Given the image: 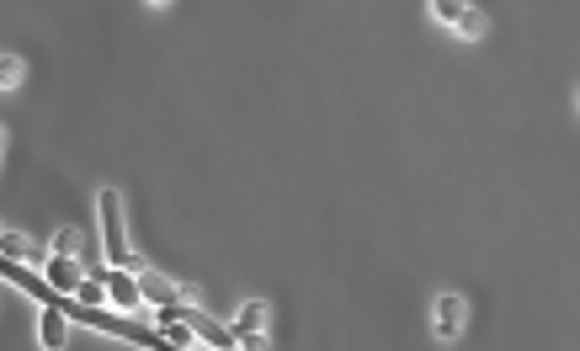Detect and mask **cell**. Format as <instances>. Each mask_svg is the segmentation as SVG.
I'll list each match as a JSON object with an SVG mask.
<instances>
[{"label":"cell","instance_id":"10","mask_svg":"<svg viewBox=\"0 0 580 351\" xmlns=\"http://www.w3.org/2000/svg\"><path fill=\"white\" fill-rule=\"evenodd\" d=\"M21 80H27V64L16 54H0V91H16Z\"/></svg>","mask_w":580,"mask_h":351},{"label":"cell","instance_id":"2","mask_svg":"<svg viewBox=\"0 0 580 351\" xmlns=\"http://www.w3.org/2000/svg\"><path fill=\"white\" fill-rule=\"evenodd\" d=\"M102 282H107V309L117 314H139V277H133V266H102Z\"/></svg>","mask_w":580,"mask_h":351},{"label":"cell","instance_id":"1","mask_svg":"<svg viewBox=\"0 0 580 351\" xmlns=\"http://www.w3.org/2000/svg\"><path fill=\"white\" fill-rule=\"evenodd\" d=\"M97 213H102V250H107V266H133V245H128L122 192H117V187H102V192H97Z\"/></svg>","mask_w":580,"mask_h":351},{"label":"cell","instance_id":"7","mask_svg":"<svg viewBox=\"0 0 580 351\" xmlns=\"http://www.w3.org/2000/svg\"><path fill=\"white\" fill-rule=\"evenodd\" d=\"M0 261H21V266H43L48 255L27 239V234H16V230H0Z\"/></svg>","mask_w":580,"mask_h":351},{"label":"cell","instance_id":"11","mask_svg":"<svg viewBox=\"0 0 580 351\" xmlns=\"http://www.w3.org/2000/svg\"><path fill=\"white\" fill-rule=\"evenodd\" d=\"M80 250H86L80 230H70V224H64V230H54V255H80Z\"/></svg>","mask_w":580,"mask_h":351},{"label":"cell","instance_id":"4","mask_svg":"<svg viewBox=\"0 0 580 351\" xmlns=\"http://www.w3.org/2000/svg\"><path fill=\"white\" fill-rule=\"evenodd\" d=\"M133 277H139V298L144 304H176V298H198V288H176L171 277H160V272H144V266H133Z\"/></svg>","mask_w":580,"mask_h":351},{"label":"cell","instance_id":"9","mask_svg":"<svg viewBox=\"0 0 580 351\" xmlns=\"http://www.w3.org/2000/svg\"><path fill=\"white\" fill-rule=\"evenodd\" d=\"M453 27H458V38H468V43H479V38H484V27H490V21H484V11H479V5H464V11H458V21H453Z\"/></svg>","mask_w":580,"mask_h":351},{"label":"cell","instance_id":"12","mask_svg":"<svg viewBox=\"0 0 580 351\" xmlns=\"http://www.w3.org/2000/svg\"><path fill=\"white\" fill-rule=\"evenodd\" d=\"M426 5H432V21H448V27H453V21H458V11H464L468 0H426Z\"/></svg>","mask_w":580,"mask_h":351},{"label":"cell","instance_id":"13","mask_svg":"<svg viewBox=\"0 0 580 351\" xmlns=\"http://www.w3.org/2000/svg\"><path fill=\"white\" fill-rule=\"evenodd\" d=\"M149 5H171V0H149Z\"/></svg>","mask_w":580,"mask_h":351},{"label":"cell","instance_id":"14","mask_svg":"<svg viewBox=\"0 0 580 351\" xmlns=\"http://www.w3.org/2000/svg\"><path fill=\"white\" fill-rule=\"evenodd\" d=\"M0 149H5V128H0Z\"/></svg>","mask_w":580,"mask_h":351},{"label":"cell","instance_id":"5","mask_svg":"<svg viewBox=\"0 0 580 351\" xmlns=\"http://www.w3.org/2000/svg\"><path fill=\"white\" fill-rule=\"evenodd\" d=\"M80 277H86L80 255H54V250H48V261H43V282H48L54 293H75Z\"/></svg>","mask_w":580,"mask_h":351},{"label":"cell","instance_id":"6","mask_svg":"<svg viewBox=\"0 0 580 351\" xmlns=\"http://www.w3.org/2000/svg\"><path fill=\"white\" fill-rule=\"evenodd\" d=\"M266 320H272V309H266V298H250L240 314L230 320V336L234 347H240V336H266Z\"/></svg>","mask_w":580,"mask_h":351},{"label":"cell","instance_id":"3","mask_svg":"<svg viewBox=\"0 0 580 351\" xmlns=\"http://www.w3.org/2000/svg\"><path fill=\"white\" fill-rule=\"evenodd\" d=\"M468 320V304L458 293H437V314H432V330H437V341L448 347V341H458V330H464Z\"/></svg>","mask_w":580,"mask_h":351},{"label":"cell","instance_id":"8","mask_svg":"<svg viewBox=\"0 0 580 351\" xmlns=\"http://www.w3.org/2000/svg\"><path fill=\"white\" fill-rule=\"evenodd\" d=\"M64 336H70V320H64V309H59V304H43V320H38V347L59 351V347H64Z\"/></svg>","mask_w":580,"mask_h":351}]
</instances>
